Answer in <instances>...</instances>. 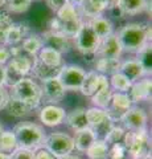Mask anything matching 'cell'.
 Returning <instances> with one entry per match:
<instances>
[{
  "label": "cell",
  "mask_w": 152,
  "mask_h": 159,
  "mask_svg": "<svg viewBox=\"0 0 152 159\" xmlns=\"http://www.w3.org/2000/svg\"><path fill=\"white\" fill-rule=\"evenodd\" d=\"M116 36L123 52L138 53L151 41V27L141 23H130L122 27Z\"/></svg>",
  "instance_id": "1"
},
{
  "label": "cell",
  "mask_w": 152,
  "mask_h": 159,
  "mask_svg": "<svg viewBox=\"0 0 152 159\" xmlns=\"http://www.w3.org/2000/svg\"><path fill=\"white\" fill-rule=\"evenodd\" d=\"M82 19L78 12L77 7L67 3L65 7H62L57 12V16L50 20V29L49 31L62 33L67 37H74L77 32L82 27Z\"/></svg>",
  "instance_id": "2"
},
{
  "label": "cell",
  "mask_w": 152,
  "mask_h": 159,
  "mask_svg": "<svg viewBox=\"0 0 152 159\" xmlns=\"http://www.w3.org/2000/svg\"><path fill=\"white\" fill-rule=\"evenodd\" d=\"M13 134L17 142V147L27 148L31 151H36L37 148L42 147L44 139H45V131L44 129L31 121L19 122L13 127Z\"/></svg>",
  "instance_id": "3"
},
{
  "label": "cell",
  "mask_w": 152,
  "mask_h": 159,
  "mask_svg": "<svg viewBox=\"0 0 152 159\" xmlns=\"http://www.w3.org/2000/svg\"><path fill=\"white\" fill-rule=\"evenodd\" d=\"M123 143L131 159H141L151 155V137L147 130L127 131Z\"/></svg>",
  "instance_id": "4"
},
{
  "label": "cell",
  "mask_w": 152,
  "mask_h": 159,
  "mask_svg": "<svg viewBox=\"0 0 152 159\" xmlns=\"http://www.w3.org/2000/svg\"><path fill=\"white\" fill-rule=\"evenodd\" d=\"M9 97L28 102L31 105L40 106L41 103V88L33 78L23 77L13 86H11Z\"/></svg>",
  "instance_id": "5"
},
{
  "label": "cell",
  "mask_w": 152,
  "mask_h": 159,
  "mask_svg": "<svg viewBox=\"0 0 152 159\" xmlns=\"http://www.w3.org/2000/svg\"><path fill=\"white\" fill-rule=\"evenodd\" d=\"M42 147H45L56 158H62V157L70 155L74 151V141L67 134L62 131H57L45 137Z\"/></svg>",
  "instance_id": "6"
},
{
  "label": "cell",
  "mask_w": 152,
  "mask_h": 159,
  "mask_svg": "<svg viewBox=\"0 0 152 159\" xmlns=\"http://www.w3.org/2000/svg\"><path fill=\"white\" fill-rule=\"evenodd\" d=\"M74 43L77 51L83 56H95V52L101 44V39L87 23H83L80 31L74 36Z\"/></svg>",
  "instance_id": "7"
},
{
  "label": "cell",
  "mask_w": 152,
  "mask_h": 159,
  "mask_svg": "<svg viewBox=\"0 0 152 159\" xmlns=\"http://www.w3.org/2000/svg\"><path fill=\"white\" fill-rule=\"evenodd\" d=\"M134 106L130 96L127 93H119V92H112L111 101L109 106L105 109L106 114L112 122H120L123 116Z\"/></svg>",
  "instance_id": "8"
},
{
  "label": "cell",
  "mask_w": 152,
  "mask_h": 159,
  "mask_svg": "<svg viewBox=\"0 0 152 159\" xmlns=\"http://www.w3.org/2000/svg\"><path fill=\"white\" fill-rule=\"evenodd\" d=\"M85 74L86 70L78 65H63L57 78L65 90H80Z\"/></svg>",
  "instance_id": "9"
},
{
  "label": "cell",
  "mask_w": 152,
  "mask_h": 159,
  "mask_svg": "<svg viewBox=\"0 0 152 159\" xmlns=\"http://www.w3.org/2000/svg\"><path fill=\"white\" fill-rule=\"evenodd\" d=\"M40 88H41V101L46 102L48 105H56L65 97L66 90L63 89L60 80L57 77L42 81Z\"/></svg>",
  "instance_id": "10"
},
{
  "label": "cell",
  "mask_w": 152,
  "mask_h": 159,
  "mask_svg": "<svg viewBox=\"0 0 152 159\" xmlns=\"http://www.w3.org/2000/svg\"><path fill=\"white\" fill-rule=\"evenodd\" d=\"M147 121H148V116L144 111V109L139 106H132L123 116L120 122H123V126L127 131H139L145 130Z\"/></svg>",
  "instance_id": "11"
},
{
  "label": "cell",
  "mask_w": 152,
  "mask_h": 159,
  "mask_svg": "<svg viewBox=\"0 0 152 159\" xmlns=\"http://www.w3.org/2000/svg\"><path fill=\"white\" fill-rule=\"evenodd\" d=\"M122 52H123V49H122L119 39H118L116 33H112L109 37L101 40V44L95 52V56L99 58L118 60L120 58Z\"/></svg>",
  "instance_id": "12"
},
{
  "label": "cell",
  "mask_w": 152,
  "mask_h": 159,
  "mask_svg": "<svg viewBox=\"0 0 152 159\" xmlns=\"http://www.w3.org/2000/svg\"><path fill=\"white\" fill-rule=\"evenodd\" d=\"M44 47L54 49L58 53H67L72 49L70 39L62 33H57L53 31H45L41 36Z\"/></svg>",
  "instance_id": "13"
},
{
  "label": "cell",
  "mask_w": 152,
  "mask_h": 159,
  "mask_svg": "<svg viewBox=\"0 0 152 159\" xmlns=\"http://www.w3.org/2000/svg\"><path fill=\"white\" fill-rule=\"evenodd\" d=\"M65 110L57 105H46L40 111V121L48 127H54L61 125L65 121Z\"/></svg>",
  "instance_id": "14"
},
{
  "label": "cell",
  "mask_w": 152,
  "mask_h": 159,
  "mask_svg": "<svg viewBox=\"0 0 152 159\" xmlns=\"http://www.w3.org/2000/svg\"><path fill=\"white\" fill-rule=\"evenodd\" d=\"M151 88L152 82L150 78H141L139 81L134 82L130 88V98L132 103H138L141 101H148L151 99Z\"/></svg>",
  "instance_id": "15"
},
{
  "label": "cell",
  "mask_w": 152,
  "mask_h": 159,
  "mask_svg": "<svg viewBox=\"0 0 152 159\" xmlns=\"http://www.w3.org/2000/svg\"><path fill=\"white\" fill-rule=\"evenodd\" d=\"M28 34H31V28L27 23H17L12 24V27L8 29L6 33V39H4V45L9 47H16L20 44Z\"/></svg>",
  "instance_id": "16"
},
{
  "label": "cell",
  "mask_w": 152,
  "mask_h": 159,
  "mask_svg": "<svg viewBox=\"0 0 152 159\" xmlns=\"http://www.w3.org/2000/svg\"><path fill=\"white\" fill-rule=\"evenodd\" d=\"M111 97H112V89L110 88L109 80H107L106 76L101 74V86L98 89V92L91 97V101L95 107H99V109H103L105 110V109L109 106Z\"/></svg>",
  "instance_id": "17"
},
{
  "label": "cell",
  "mask_w": 152,
  "mask_h": 159,
  "mask_svg": "<svg viewBox=\"0 0 152 159\" xmlns=\"http://www.w3.org/2000/svg\"><path fill=\"white\" fill-rule=\"evenodd\" d=\"M65 122L76 133L87 129L89 127V123H87V118H86V109L77 107L74 110H72L69 114H66Z\"/></svg>",
  "instance_id": "18"
},
{
  "label": "cell",
  "mask_w": 152,
  "mask_h": 159,
  "mask_svg": "<svg viewBox=\"0 0 152 159\" xmlns=\"http://www.w3.org/2000/svg\"><path fill=\"white\" fill-rule=\"evenodd\" d=\"M119 72L123 74V76H126L127 78L130 80V81L134 84L136 81H139V80H141L144 76H145V72L143 66L140 65V64L138 62V60H127V61H123L120 64V69Z\"/></svg>",
  "instance_id": "19"
},
{
  "label": "cell",
  "mask_w": 152,
  "mask_h": 159,
  "mask_svg": "<svg viewBox=\"0 0 152 159\" xmlns=\"http://www.w3.org/2000/svg\"><path fill=\"white\" fill-rule=\"evenodd\" d=\"M77 9L80 15L91 20L94 17L102 16V13L106 11V7L102 0H83L81 6L77 7Z\"/></svg>",
  "instance_id": "20"
},
{
  "label": "cell",
  "mask_w": 152,
  "mask_h": 159,
  "mask_svg": "<svg viewBox=\"0 0 152 159\" xmlns=\"http://www.w3.org/2000/svg\"><path fill=\"white\" fill-rule=\"evenodd\" d=\"M61 72V68H54V66H49L46 64L41 62L37 57H35V61L32 64L31 73L36 78H40L41 81H45L49 78H56L58 77V74Z\"/></svg>",
  "instance_id": "21"
},
{
  "label": "cell",
  "mask_w": 152,
  "mask_h": 159,
  "mask_svg": "<svg viewBox=\"0 0 152 159\" xmlns=\"http://www.w3.org/2000/svg\"><path fill=\"white\" fill-rule=\"evenodd\" d=\"M4 109H7V111L11 114L12 117L21 118L24 116H28V114L31 111H33L35 109H37V106L31 105V103H28V102L20 101V99L9 97L7 105H6V107H4Z\"/></svg>",
  "instance_id": "22"
},
{
  "label": "cell",
  "mask_w": 152,
  "mask_h": 159,
  "mask_svg": "<svg viewBox=\"0 0 152 159\" xmlns=\"http://www.w3.org/2000/svg\"><path fill=\"white\" fill-rule=\"evenodd\" d=\"M87 24L91 27V29L95 32V34L101 40L109 37L110 34L114 33V25H112V23L103 16H98V17L91 19L87 21Z\"/></svg>",
  "instance_id": "23"
},
{
  "label": "cell",
  "mask_w": 152,
  "mask_h": 159,
  "mask_svg": "<svg viewBox=\"0 0 152 159\" xmlns=\"http://www.w3.org/2000/svg\"><path fill=\"white\" fill-rule=\"evenodd\" d=\"M101 86V74L97 73L95 70H91L85 74L83 82L81 85V93L86 97H93L98 92Z\"/></svg>",
  "instance_id": "24"
},
{
  "label": "cell",
  "mask_w": 152,
  "mask_h": 159,
  "mask_svg": "<svg viewBox=\"0 0 152 159\" xmlns=\"http://www.w3.org/2000/svg\"><path fill=\"white\" fill-rule=\"evenodd\" d=\"M41 62L46 64L49 66H54V68H62L65 64H63L62 60V54L56 52L54 49L48 48V47H42L41 51L37 53L36 56Z\"/></svg>",
  "instance_id": "25"
},
{
  "label": "cell",
  "mask_w": 152,
  "mask_h": 159,
  "mask_svg": "<svg viewBox=\"0 0 152 159\" xmlns=\"http://www.w3.org/2000/svg\"><path fill=\"white\" fill-rule=\"evenodd\" d=\"M147 6V0H119L118 9L123 16H132L143 12Z\"/></svg>",
  "instance_id": "26"
},
{
  "label": "cell",
  "mask_w": 152,
  "mask_h": 159,
  "mask_svg": "<svg viewBox=\"0 0 152 159\" xmlns=\"http://www.w3.org/2000/svg\"><path fill=\"white\" fill-rule=\"evenodd\" d=\"M95 72L103 76H111L114 73H118L120 69V58L118 60H109V58H95Z\"/></svg>",
  "instance_id": "27"
},
{
  "label": "cell",
  "mask_w": 152,
  "mask_h": 159,
  "mask_svg": "<svg viewBox=\"0 0 152 159\" xmlns=\"http://www.w3.org/2000/svg\"><path fill=\"white\" fill-rule=\"evenodd\" d=\"M74 141V148L80 152H86L87 148H89L93 142L95 141V135L94 133L91 131V129H85V130H81V131H77L76 133V137L73 138Z\"/></svg>",
  "instance_id": "28"
},
{
  "label": "cell",
  "mask_w": 152,
  "mask_h": 159,
  "mask_svg": "<svg viewBox=\"0 0 152 159\" xmlns=\"http://www.w3.org/2000/svg\"><path fill=\"white\" fill-rule=\"evenodd\" d=\"M44 47L42 44V40H41V36L38 34H28V36L23 40V44H21V51L25 52L29 56H33L36 57L37 53L41 51V48Z\"/></svg>",
  "instance_id": "29"
},
{
  "label": "cell",
  "mask_w": 152,
  "mask_h": 159,
  "mask_svg": "<svg viewBox=\"0 0 152 159\" xmlns=\"http://www.w3.org/2000/svg\"><path fill=\"white\" fill-rule=\"evenodd\" d=\"M109 148L110 146L105 141L95 139L93 145L87 148L86 154L89 159H107L109 158Z\"/></svg>",
  "instance_id": "30"
},
{
  "label": "cell",
  "mask_w": 152,
  "mask_h": 159,
  "mask_svg": "<svg viewBox=\"0 0 152 159\" xmlns=\"http://www.w3.org/2000/svg\"><path fill=\"white\" fill-rule=\"evenodd\" d=\"M109 84L111 89H114L115 92H119V93H128L130 88L132 85V82L126 76H123L120 72L111 74Z\"/></svg>",
  "instance_id": "31"
},
{
  "label": "cell",
  "mask_w": 152,
  "mask_h": 159,
  "mask_svg": "<svg viewBox=\"0 0 152 159\" xmlns=\"http://www.w3.org/2000/svg\"><path fill=\"white\" fill-rule=\"evenodd\" d=\"M17 148V142L15 138V134L11 130H4L0 135V152L4 154H11Z\"/></svg>",
  "instance_id": "32"
},
{
  "label": "cell",
  "mask_w": 152,
  "mask_h": 159,
  "mask_svg": "<svg viewBox=\"0 0 152 159\" xmlns=\"http://www.w3.org/2000/svg\"><path fill=\"white\" fill-rule=\"evenodd\" d=\"M86 118H87V123H89V127H94L97 125H99L101 122L106 121L109 116L106 114V111L103 109H99V107H95L93 106L90 109L86 110Z\"/></svg>",
  "instance_id": "33"
},
{
  "label": "cell",
  "mask_w": 152,
  "mask_h": 159,
  "mask_svg": "<svg viewBox=\"0 0 152 159\" xmlns=\"http://www.w3.org/2000/svg\"><path fill=\"white\" fill-rule=\"evenodd\" d=\"M138 54V62L143 66L145 74H151V69H152V62H151V57H152V49H151V44H145V45L136 53Z\"/></svg>",
  "instance_id": "34"
},
{
  "label": "cell",
  "mask_w": 152,
  "mask_h": 159,
  "mask_svg": "<svg viewBox=\"0 0 152 159\" xmlns=\"http://www.w3.org/2000/svg\"><path fill=\"white\" fill-rule=\"evenodd\" d=\"M112 127H114V122H112L110 118H107L106 121L101 122L99 125L91 127V131L94 133L95 139H101V141H105L106 142V138H107V135H109V133L111 131Z\"/></svg>",
  "instance_id": "35"
},
{
  "label": "cell",
  "mask_w": 152,
  "mask_h": 159,
  "mask_svg": "<svg viewBox=\"0 0 152 159\" xmlns=\"http://www.w3.org/2000/svg\"><path fill=\"white\" fill-rule=\"evenodd\" d=\"M32 0H6L4 6H6L8 12L12 13H23L28 11V8L31 7Z\"/></svg>",
  "instance_id": "36"
},
{
  "label": "cell",
  "mask_w": 152,
  "mask_h": 159,
  "mask_svg": "<svg viewBox=\"0 0 152 159\" xmlns=\"http://www.w3.org/2000/svg\"><path fill=\"white\" fill-rule=\"evenodd\" d=\"M126 133H127L126 129L114 125V127L111 129V131L109 133V135H107V138H106V143L109 146L115 145V143H123Z\"/></svg>",
  "instance_id": "37"
},
{
  "label": "cell",
  "mask_w": 152,
  "mask_h": 159,
  "mask_svg": "<svg viewBox=\"0 0 152 159\" xmlns=\"http://www.w3.org/2000/svg\"><path fill=\"white\" fill-rule=\"evenodd\" d=\"M107 159H131L124 143H115L109 148V158Z\"/></svg>",
  "instance_id": "38"
},
{
  "label": "cell",
  "mask_w": 152,
  "mask_h": 159,
  "mask_svg": "<svg viewBox=\"0 0 152 159\" xmlns=\"http://www.w3.org/2000/svg\"><path fill=\"white\" fill-rule=\"evenodd\" d=\"M13 20L11 17L9 12H0V44L4 45V39L8 29L12 27Z\"/></svg>",
  "instance_id": "39"
},
{
  "label": "cell",
  "mask_w": 152,
  "mask_h": 159,
  "mask_svg": "<svg viewBox=\"0 0 152 159\" xmlns=\"http://www.w3.org/2000/svg\"><path fill=\"white\" fill-rule=\"evenodd\" d=\"M11 159H33V151L27 150V148L17 147L12 154Z\"/></svg>",
  "instance_id": "40"
},
{
  "label": "cell",
  "mask_w": 152,
  "mask_h": 159,
  "mask_svg": "<svg viewBox=\"0 0 152 159\" xmlns=\"http://www.w3.org/2000/svg\"><path fill=\"white\" fill-rule=\"evenodd\" d=\"M33 159H58V158H56L52 152H49L45 147H40L36 151H33Z\"/></svg>",
  "instance_id": "41"
},
{
  "label": "cell",
  "mask_w": 152,
  "mask_h": 159,
  "mask_svg": "<svg viewBox=\"0 0 152 159\" xmlns=\"http://www.w3.org/2000/svg\"><path fill=\"white\" fill-rule=\"evenodd\" d=\"M45 2H46V6L57 13L62 7H65L69 3V0H45Z\"/></svg>",
  "instance_id": "42"
},
{
  "label": "cell",
  "mask_w": 152,
  "mask_h": 159,
  "mask_svg": "<svg viewBox=\"0 0 152 159\" xmlns=\"http://www.w3.org/2000/svg\"><path fill=\"white\" fill-rule=\"evenodd\" d=\"M11 60V51L6 45H0V65H6Z\"/></svg>",
  "instance_id": "43"
},
{
  "label": "cell",
  "mask_w": 152,
  "mask_h": 159,
  "mask_svg": "<svg viewBox=\"0 0 152 159\" xmlns=\"http://www.w3.org/2000/svg\"><path fill=\"white\" fill-rule=\"evenodd\" d=\"M9 99V93L6 90L4 86H0V109H4Z\"/></svg>",
  "instance_id": "44"
},
{
  "label": "cell",
  "mask_w": 152,
  "mask_h": 159,
  "mask_svg": "<svg viewBox=\"0 0 152 159\" xmlns=\"http://www.w3.org/2000/svg\"><path fill=\"white\" fill-rule=\"evenodd\" d=\"M102 2H103L106 9H115L119 4V0H102Z\"/></svg>",
  "instance_id": "45"
},
{
  "label": "cell",
  "mask_w": 152,
  "mask_h": 159,
  "mask_svg": "<svg viewBox=\"0 0 152 159\" xmlns=\"http://www.w3.org/2000/svg\"><path fill=\"white\" fill-rule=\"evenodd\" d=\"M6 85V65H0V86Z\"/></svg>",
  "instance_id": "46"
},
{
  "label": "cell",
  "mask_w": 152,
  "mask_h": 159,
  "mask_svg": "<svg viewBox=\"0 0 152 159\" xmlns=\"http://www.w3.org/2000/svg\"><path fill=\"white\" fill-rule=\"evenodd\" d=\"M83 0H69V3L72 4V6H74V7H78V6H81Z\"/></svg>",
  "instance_id": "47"
},
{
  "label": "cell",
  "mask_w": 152,
  "mask_h": 159,
  "mask_svg": "<svg viewBox=\"0 0 152 159\" xmlns=\"http://www.w3.org/2000/svg\"><path fill=\"white\" fill-rule=\"evenodd\" d=\"M58 159H81L80 157H77V155H66V157H62V158H58Z\"/></svg>",
  "instance_id": "48"
},
{
  "label": "cell",
  "mask_w": 152,
  "mask_h": 159,
  "mask_svg": "<svg viewBox=\"0 0 152 159\" xmlns=\"http://www.w3.org/2000/svg\"><path fill=\"white\" fill-rule=\"evenodd\" d=\"M0 159H11V155L4 154V152H0Z\"/></svg>",
  "instance_id": "49"
},
{
  "label": "cell",
  "mask_w": 152,
  "mask_h": 159,
  "mask_svg": "<svg viewBox=\"0 0 152 159\" xmlns=\"http://www.w3.org/2000/svg\"><path fill=\"white\" fill-rule=\"evenodd\" d=\"M4 3H6V0H0V7H3Z\"/></svg>",
  "instance_id": "50"
},
{
  "label": "cell",
  "mask_w": 152,
  "mask_h": 159,
  "mask_svg": "<svg viewBox=\"0 0 152 159\" xmlns=\"http://www.w3.org/2000/svg\"><path fill=\"white\" fill-rule=\"evenodd\" d=\"M4 131V129H3V126L2 125H0V135H2V133Z\"/></svg>",
  "instance_id": "51"
},
{
  "label": "cell",
  "mask_w": 152,
  "mask_h": 159,
  "mask_svg": "<svg viewBox=\"0 0 152 159\" xmlns=\"http://www.w3.org/2000/svg\"><path fill=\"white\" fill-rule=\"evenodd\" d=\"M141 159H152V158H151V155H148V157H144V158H141Z\"/></svg>",
  "instance_id": "52"
}]
</instances>
